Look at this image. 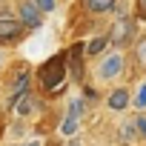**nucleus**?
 <instances>
[{"label": "nucleus", "instance_id": "1", "mask_svg": "<svg viewBox=\"0 0 146 146\" xmlns=\"http://www.w3.org/2000/svg\"><path fill=\"white\" fill-rule=\"evenodd\" d=\"M66 72H69V66H66V52L52 54V57L40 66V86H43L46 92H57L60 86H66Z\"/></svg>", "mask_w": 146, "mask_h": 146}, {"label": "nucleus", "instance_id": "6", "mask_svg": "<svg viewBox=\"0 0 146 146\" xmlns=\"http://www.w3.org/2000/svg\"><path fill=\"white\" fill-rule=\"evenodd\" d=\"M83 54H86V43H75L66 49V66L69 75L75 78L78 83H83Z\"/></svg>", "mask_w": 146, "mask_h": 146}, {"label": "nucleus", "instance_id": "21", "mask_svg": "<svg viewBox=\"0 0 146 146\" xmlns=\"http://www.w3.org/2000/svg\"><path fill=\"white\" fill-rule=\"evenodd\" d=\"M26 146H43V140H29Z\"/></svg>", "mask_w": 146, "mask_h": 146}, {"label": "nucleus", "instance_id": "20", "mask_svg": "<svg viewBox=\"0 0 146 146\" xmlns=\"http://www.w3.org/2000/svg\"><path fill=\"white\" fill-rule=\"evenodd\" d=\"M69 146H83V140H80V137H75V135H72V140H69Z\"/></svg>", "mask_w": 146, "mask_h": 146}, {"label": "nucleus", "instance_id": "2", "mask_svg": "<svg viewBox=\"0 0 146 146\" xmlns=\"http://www.w3.org/2000/svg\"><path fill=\"white\" fill-rule=\"evenodd\" d=\"M123 66H126V60H123V54H120V52H112V54H100V63H98V69H95V75H98V80L109 83V80L120 78Z\"/></svg>", "mask_w": 146, "mask_h": 146}, {"label": "nucleus", "instance_id": "3", "mask_svg": "<svg viewBox=\"0 0 146 146\" xmlns=\"http://www.w3.org/2000/svg\"><path fill=\"white\" fill-rule=\"evenodd\" d=\"M135 20L132 15H120L115 23H112V32H109V46H129L132 37H135Z\"/></svg>", "mask_w": 146, "mask_h": 146}, {"label": "nucleus", "instance_id": "11", "mask_svg": "<svg viewBox=\"0 0 146 146\" xmlns=\"http://www.w3.org/2000/svg\"><path fill=\"white\" fill-rule=\"evenodd\" d=\"M137 135H140V132H137L135 120H123V123H120V129H117V140H120V143H135V140H137Z\"/></svg>", "mask_w": 146, "mask_h": 146}, {"label": "nucleus", "instance_id": "9", "mask_svg": "<svg viewBox=\"0 0 146 146\" xmlns=\"http://www.w3.org/2000/svg\"><path fill=\"white\" fill-rule=\"evenodd\" d=\"M83 6L92 15H109V12L117 9V0H83Z\"/></svg>", "mask_w": 146, "mask_h": 146}, {"label": "nucleus", "instance_id": "10", "mask_svg": "<svg viewBox=\"0 0 146 146\" xmlns=\"http://www.w3.org/2000/svg\"><path fill=\"white\" fill-rule=\"evenodd\" d=\"M106 49H109V35H100V37L86 40V54H89V57H100Z\"/></svg>", "mask_w": 146, "mask_h": 146}, {"label": "nucleus", "instance_id": "17", "mask_svg": "<svg viewBox=\"0 0 146 146\" xmlns=\"http://www.w3.org/2000/svg\"><path fill=\"white\" fill-rule=\"evenodd\" d=\"M35 3H37V9H40L43 15H52V12L57 9V3H54V0H35Z\"/></svg>", "mask_w": 146, "mask_h": 146}, {"label": "nucleus", "instance_id": "4", "mask_svg": "<svg viewBox=\"0 0 146 146\" xmlns=\"http://www.w3.org/2000/svg\"><path fill=\"white\" fill-rule=\"evenodd\" d=\"M17 17H20V23H23L26 29H32V32L43 26V12L37 9L35 0H17Z\"/></svg>", "mask_w": 146, "mask_h": 146}, {"label": "nucleus", "instance_id": "12", "mask_svg": "<svg viewBox=\"0 0 146 146\" xmlns=\"http://www.w3.org/2000/svg\"><path fill=\"white\" fill-rule=\"evenodd\" d=\"M35 106H37L35 95H32V92H26V95L17 100V106H15V109H17V115H20V117H29V115L35 112Z\"/></svg>", "mask_w": 146, "mask_h": 146}, {"label": "nucleus", "instance_id": "14", "mask_svg": "<svg viewBox=\"0 0 146 146\" xmlns=\"http://www.w3.org/2000/svg\"><path fill=\"white\" fill-rule=\"evenodd\" d=\"M132 106L135 109H146V80L135 89V98H132Z\"/></svg>", "mask_w": 146, "mask_h": 146}, {"label": "nucleus", "instance_id": "18", "mask_svg": "<svg viewBox=\"0 0 146 146\" xmlns=\"http://www.w3.org/2000/svg\"><path fill=\"white\" fill-rule=\"evenodd\" d=\"M80 95H83V100H89V103H92V100H98V92H95L92 86H86V83H83V92H80Z\"/></svg>", "mask_w": 146, "mask_h": 146}, {"label": "nucleus", "instance_id": "13", "mask_svg": "<svg viewBox=\"0 0 146 146\" xmlns=\"http://www.w3.org/2000/svg\"><path fill=\"white\" fill-rule=\"evenodd\" d=\"M66 117H75V120H83V117H86V100H83V98H75V100H69Z\"/></svg>", "mask_w": 146, "mask_h": 146}, {"label": "nucleus", "instance_id": "15", "mask_svg": "<svg viewBox=\"0 0 146 146\" xmlns=\"http://www.w3.org/2000/svg\"><path fill=\"white\" fill-rule=\"evenodd\" d=\"M78 126H80V120H75V117H63V123H60V135L72 137V135L78 132Z\"/></svg>", "mask_w": 146, "mask_h": 146}, {"label": "nucleus", "instance_id": "22", "mask_svg": "<svg viewBox=\"0 0 146 146\" xmlns=\"http://www.w3.org/2000/svg\"><path fill=\"white\" fill-rule=\"evenodd\" d=\"M140 12H146V0H140Z\"/></svg>", "mask_w": 146, "mask_h": 146}, {"label": "nucleus", "instance_id": "5", "mask_svg": "<svg viewBox=\"0 0 146 146\" xmlns=\"http://www.w3.org/2000/svg\"><path fill=\"white\" fill-rule=\"evenodd\" d=\"M26 26L20 23V17L12 15H0V43H17L23 37Z\"/></svg>", "mask_w": 146, "mask_h": 146}, {"label": "nucleus", "instance_id": "7", "mask_svg": "<svg viewBox=\"0 0 146 146\" xmlns=\"http://www.w3.org/2000/svg\"><path fill=\"white\" fill-rule=\"evenodd\" d=\"M129 103H132V92H129L126 86L112 89V92H109V98H106V106H109L112 112H123Z\"/></svg>", "mask_w": 146, "mask_h": 146}, {"label": "nucleus", "instance_id": "8", "mask_svg": "<svg viewBox=\"0 0 146 146\" xmlns=\"http://www.w3.org/2000/svg\"><path fill=\"white\" fill-rule=\"evenodd\" d=\"M29 83H32V75H29V72H20L17 80H15V86H12V95H9V109H15L17 100L29 92Z\"/></svg>", "mask_w": 146, "mask_h": 146}, {"label": "nucleus", "instance_id": "19", "mask_svg": "<svg viewBox=\"0 0 146 146\" xmlns=\"http://www.w3.org/2000/svg\"><path fill=\"white\" fill-rule=\"evenodd\" d=\"M135 126H137V132L146 137V115H137V117H135Z\"/></svg>", "mask_w": 146, "mask_h": 146}, {"label": "nucleus", "instance_id": "16", "mask_svg": "<svg viewBox=\"0 0 146 146\" xmlns=\"http://www.w3.org/2000/svg\"><path fill=\"white\" fill-rule=\"evenodd\" d=\"M135 57H137V63L146 69V37H140V40L135 43Z\"/></svg>", "mask_w": 146, "mask_h": 146}, {"label": "nucleus", "instance_id": "23", "mask_svg": "<svg viewBox=\"0 0 146 146\" xmlns=\"http://www.w3.org/2000/svg\"><path fill=\"white\" fill-rule=\"evenodd\" d=\"M0 63H3V54H0Z\"/></svg>", "mask_w": 146, "mask_h": 146}]
</instances>
